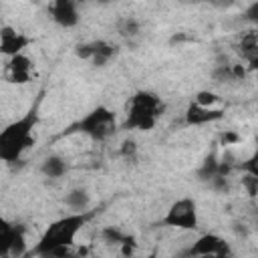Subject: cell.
<instances>
[{
	"mask_svg": "<svg viewBox=\"0 0 258 258\" xmlns=\"http://www.w3.org/2000/svg\"><path fill=\"white\" fill-rule=\"evenodd\" d=\"M38 103L40 97L34 101V105L26 111L24 117L16 119L0 133V159L6 163L20 161L22 153L34 145V127L38 123Z\"/></svg>",
	"mask_w": 258,
	"mask_h": 258,
	"instance_id": "obj_1",
	"label": "cell"
},
{
	"mask_svg": "<svg viewBox=\"0 0 258 258\" xmlns=\"http://www.w3.org/2000/svg\"><path fill=\"white\" fill-rule=\"evenodd\" d=\"M95 216V212H73L64 218H58L52 222L46 232L40 236L38 244L32 248V256H48V252L56 246H73L75 236L81 232V228Z\"/></svg>",
	"mask_w": 258,
	"mask_h": 258,
	"instance_id": "obj_2",
	"label": "cell"
},
{
	"mask_svg": "<svg viewBox=\"0 0 258 258\" xmlns=\"http://www.w3.org/2000/svg\"><path fill=\"white\" fill-rule=\"evenodd\" d=\"M165 105L163 101L149 91H137L127 103V117L123 121V129L151 131L161 117Z\"/></svg>",
	"mask_w": 258,
	"mask_h": 258,
	"instance_id": "obj_3",
	"label": "cell"
},
{
	"mask_svg": "<svg viewBox=\"0 0 258 258\" xmlns=\"http://www.w3.org/2000/svg\"><path fill=\"white\" fill-rule=\"evenodd\" d=\"M117 131V117L111 109L99 105L79 121H75L64 133H83L95 141H105Z\"/></svg>",
	"mask_w": 258,
	"mask_h": 258,
	"instance_id": "obj_4",
	"label": "cell"
},
{
	"mask_svg": "<svg viewBox=\"0 0 258 258\" xmlns=\"http://www.w3.org/2000/svg\"><path fill=\"white\" fill-rule=\"evenodd\" d=\"M163 226L177 230H198V206L191 198H179L173 202L163 218Z\"/></svg>",
	"mask_w": 258,
	"mask_h": 258,
	"instance_id": "obj_5",
	"label": "cell"
},
{
	"mask_svg": "<svg viewBox=\"0 0 258 258\" xmlns=\"http://www.w3.org/2000/svg\"><path fill=\"white\" fill-rule=\"evenodd\" d=\"M232 250H230V244L218 236V234H202L183 254L185 256H228Z\"/></svg>",
	"mask_w": 258,
	"mask_h": 258,
	"instance_id": "obj_6",
	"label": "cell"
},
{
	"mask_svg": "<svg viewBox=\"0 0 258 258\" xmlns=\"http://www.w3.org/2000/svg\"><path fill=\"white\" fill-rule=\"evenodd\" d=\"M30 42L32 40L26 34L16 32L12 26H2V30H0V52L6 56L20 54Z\"/></svg>",
	"mask_w": 258,
	"mask_h": 258,
	"instance_id": "obj_7",
	"label": "cell"
},
{
	"mask_svg": "<svg viewBox=\"0 0 258 258\" xmlns=\"http://www.w3.org/2000/svg\"><path fill=\"white\" fill-rule=\"evenodd\" d=\"M224 117L222 109H212V107H204L196 101H191L185 109V125L194 127V125H206V123H214L220 121Z\"/></svg>",
	"mask_w": 258,
	"mask_h": 258,
	"instance_id": "obj_8",
	"label": "cell"
},
{
	"mask_svg": "<svg viewBox=\"0 0 258 258\" xmlns=\"http://www.w3.org/2000/svg\"><path fill=\"white\" fill-rule=\"evenodd\" d=\"M52 20L62 28H73L79 22V10L75 0H54L50 6Z\"/></svg>",
	"mask_w": 258,
	"mask_h": 258,
	"instance_id": "obj_9",
	"label": "cell"
},
{
	"mask_svg": "<svg viewBox=\"0 0 258 258\" xmlns=\"http://www.w3.org/2000/svg\"><path fill=\"white\" fill-rule=\"evenodd\" d=\"M30 73H32V62H30L28 56H24L22 52L10 56V60L6 64V77H8L10 83L24 85V83L30 81Z\"/></svg>",
	"mask_w": 258,
	"mask_h": 258,
	"instance_id": "obj_10",
	"label": "cell"
},
{
	"mask_svg": "<svg viewBox=\"0 0 258 258\" xmlns=\"http://www.w3.org/2000/svg\"><path fill=\"white\" fill-rule=\"evenodd\" d=\"M236 50L238 54L244 58V60H252L258 56V32L254 30H248L244 32L240 38H238V44H236Z\"/></svg>",
	"mask_w": 258,
	"mask_h": 258,
	"instance_id": "obj_11",
	"label": "cell"
},
{
	"mask_svg": "<svg viewBox=\"0 0 258 258\" xmlns=\"http://www.w3.org/2000/svg\"><path fill=\"white\" fill-rule=\"evenodd\" d=\"M115 54H117V46L115 44H111L107 40H95L93 42V56H91V60H93L95 67H105Z\"/></svg>",
	"mask_w": 258,
	"mask_h": 258,
	"instance_id": "obj_12",
	"label": "cell"
},
{
	"mask_svg": "<svg viewBox=\"0 0 258 258\" xmlns=\"http://www.w3.org/2000/svg\"><path fill=\"white\" fill-rule=\"evenodd\" d=\"M64 204L67 208H71L73 212H85L91 204V196L87 194V189L83 187H75L64 196Z\"/></svg>",
	"mask_w": 258,
	"mask_h": 258,
	"instance_id": "obj_13",
	"label": "cell"
},
{
	"mask_svg": "<svg viewBox=\"0 0 258 258\" xmlns=\"http://www.w3.org/2000/svg\"><path fill=\"white\" fill-rule=\"evenodd\" d=\"M40 171H42L46 177H50V179H58V177L64 175V171H67V163H64V159L58 157V155H48V157L42 161Z\"/></svg>",
	"mask_w": 258,
	"mask_h": 258,
	"instance_id": "obj_14",
	"label": "cell"
},
{
	"mask_svg": "<svg viewBox=\"0 0 258 258\" xmlns=\"http://www.w3.org/2000/svg\"><path fill=\"white\" fill-rule=\"evenodd\" d=\"M218 173H220V159H218L216 151H210V153L206 155L202 167L198 169V179H202V181H210V179H214Z\"/></svg>",
	"mask_w": 258,
	"mask_h": 258,
	"instance_id": "obj_15",
	"label": "cell"
},
{
	"mask_svg": "<svg viewBox=\"0 0 258 258\" xmlns=\"http://www.w3.org/2000/svg\"><path fill=\"white\" fill-rule=\"evenodd\" d=\"M12 236H14V224L2 220L0 222V256H10Z\"/></svg>",
	"mask_w": 258,
	"mask_h": 258,
	"instance_id": "obj_16",
	"label": "cell"
},
{
	"mask_svg": "<svg viewBox=\"0 0 258 258\" xmlns=\"http://www.w3.org/2000/svg\"><path fill=\"white\" fill-rule=\"evenodd\" d=\"M24 236H26V228H24L22 224H16V222H14V236H12L10 256H22V254H26V242H24Z\"/></svg>",
	"mask_w": 258,
	"mask_h": 258,
	"instance_id": "obj_17",
	"label": "cell"
},
{
	"mask_svg": "<svg viewBox=\"0 0 258 258\" xmlns=\"http://www.w3.org/2000/svg\"><path fill=\"white\" fill-rule=\"evenodd\" d=\"M139 22L135 20V18H123V20H119V24H117V32L123 36V38H133V36H137L139 34Z\"/></svg>",
	"mask_w": 258,
	"mask_h": 258,
	"instance_id": "obj_18",
	"label": "cell"
},
{
	"mask_svg": "<svg viewBox=\"0 0 258 258\" xmlns=\"http://www.w3.org/2000/svg\"><path fill=\"white\" fill-rule=\"evenodd\" d=\"M103 240L107 244H123V240L127 238V234H123L119 228H113V226H107L103 232H101Z\"/></svg>",
	"mask_w": 258,
	"mask_h": 258,
	"instance_id": "obj_19",
	"label": "cell"
},
{
	"mask_svg": "<svg viewBox=\"0 0 258 258\" xmlns=\"http://www.w3.org/2000/svg\"><path fill=\"white\" fill-rule=\"evenodd\" d=\"M240 167H242L246 173H250V175H256V177H258V147H256V151H254L246 161H242V163H240Z\"/></svg>",
	"mask_w": 258,
	"mask_h": 258,
	"instance_id": "obj_20",
	"label": "cell"
},
{
	"mask_svg": "<svg viewBox=\"0 0 258 258\" xmlns=\"http://www.w3.org/2000/svg\"><path fill=\"white\" fill-rule=\"evenodd\" d=\"M220 101V97L216 95V93H210V91H200L198 95H196V103H200V105H204V107H212V105H216Z\"/></svg>",
	"mask_w": 258,
	"mask_h": 258,
	"instance_id": "obj_21",
	"label": "cell"
},
{
	"mask_svg": "<svg viewBox=\"0 0 258 258\" xmlns=\"http://www.w3.org/2000/svg\"><path fill=\"white\" fill-rule=\"evenodd\" d=\"M242 185L246 187L248 196H256V194H258V177H256V175L246 173V175L242 177Z\"/></svg>",
	"mask_w": 258,
	"mask_h": 258,
	"instance_id": "obj_22",
	"label": "cell"
},
{
	"mask_svg": "<svg viewBox=\"0 0 258 258\" xmlns=\"http://www.w3.org/2000/svg\"><path fill=\"white\" fill-rule=\"evenodd\" d=\"M75 54L83 60H91L93 56V42H83V44H77L75 46Z\"/></svg>",
	"mask_w": 258,
	"mask_h": 258,
	"instance_id": "obj_23",
	"label": "cell"
},
{
	"mask_svg": "<svg viewBox=\"0 0 258 258\" xmlns=\"http://www.w3.org/2000/svg\"><path fill=\"white\" fill-rule=\"evenodd\" d=\"M135 153H137L135 141H133V139H125V141L121 143V155L129 159V157H135Z\"/></svg>",
	"mask_w": 258,
	"mask_h": 258,
	"instance_id": "obj_24",
	"label": "cell"
},
{
	"mask_svg": "<svg viewBox=\"0 0 258 258\" xmlns=\"http://www.w3.org/2000/svg\"><path fill=\"white\" fill-rule=\"evenodd\" d=\"M244 18H246L248 22H252V24L258 26V0H254V2L244 10Z\"/></svg>",
	"mask_w": 258,
	"mask_h": 258,
	"instance_id": "obj_25",
	"label": "cell"
},
{
	"mask_svg": "<svg viewBox=\"0 0 258 258\" xmlns=\"http://www.w3.org/2000/svg\"><path fill=\"white\" fill-rule=\"evenodd\" d=\"M71 254V246H56L48 252V256H69Z\"/></svg>",
	"mask_w": 258,
	"mask_h": 258,
	"instance_id": "obj_26",
	"label": "cell"
},
{
	"mask_svg": "<svg viewBox=\"0 0 258 258\" xmlns=\"http://www.w3.org/2000/svg\"><path fill=\"white\" fill-rule=\"evenodd\" d=\"M238 139H240V137H238L236 133H232V131H226V133L222 135V143H224V145H230V143H236Z\"/></svg>",
	"mask_w": 258,
	"mask_h": 258,
	"instance_id": "obj_27",
	"label": "cell"
},
{
	"mask_svg": "<svg viewBox=\"0 0 258 258\" xmlns=\"http://www.w3.org/2000/svg\"><path fill=\"white\" fill-rule=\"evenodd\" d=\"M248 64H250V69H254V71H258V56H256V58H252V60H250Z\"/></svg>",
	"mask_w": 258,
	"mask_h": 258,
	"instance_id": "obj_28",
	"label": "cell"
},
{
	"mask_svg": "<svg viewBox=\"0 0 258 258\" xmlns=\"http://www.w3.org/2000/svg\"><path fill=\"white\" fill-rule=\"evenodd\" d=\"M99 2H103V4H107V2H113V0H99Z\"/></svg>",
	"mask_w": 258,
	"mask_h": 258,
	"instance_id": "obj_29",
	"label": "cell"
}]
</instances>
